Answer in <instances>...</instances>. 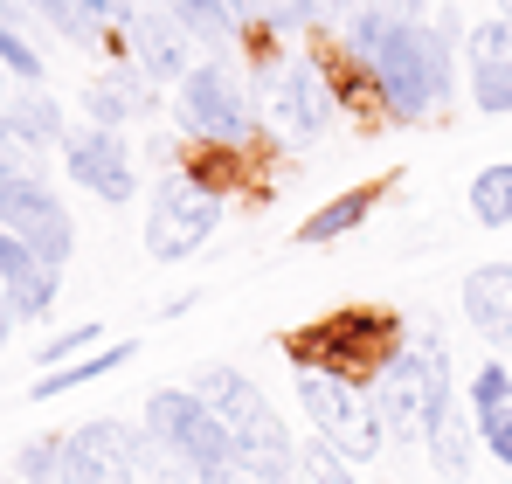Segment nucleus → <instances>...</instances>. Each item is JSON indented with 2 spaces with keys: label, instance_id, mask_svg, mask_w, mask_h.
Listing matches in <instances>:
<instances>
[{
  "label": "nucleus",
  "instance_id": "nucleus-36",
  "mask_svg": "<svg viewBox=\"0 0 512 484\" xmlns=\"http://www.w3.org/2000/svg\"><path fill=\"white\" fill-rule=\"evenodd\" d=\"M409 7H423V0H409Z\"/></svg>",
  "mask_w": 512,
  "mask_h": 484
},
{
  "label": "nucleus",
  "instance_id": "nucleus-12",
  "mask_svg": "<svg viewBox=\"0 0 512 484\" xmlns=\"http://www.w3.org/2000/svg\"><path fill=\"white\" fill-rule=\"evenodd\" d=\"M464 83H471L478 111H492V118L512 111V21L506 14L471 28V42H464Z\"/></svg>",
  "mask_w": 512,
  "mask_h": 484
},
{
  "label": "nucleus",
  "instance_id": "nucleus-15",
  "mask_svg": "<svg viewBox=\"0 0 512 484\" xmlns=\"http://www.w3.org/2000/svg\"><path fill=\"white\" fill-rule=\"evenodd\" d=\"M471 429H478V443L499 464H512V374H506V360L478 367V381H471Z\"/></svg>",
  "mask_w": 512,
  "mask_h": 484
},
{
  "label": "nucleus",
  "instance_id": "nucleus-1",
  "mask_svg": "<svg viewBox=\"0 0 512 484\" xmlns=\"http://www.w3.org/2000/svg\"><path fill=\"white\" fill-rule=\"evenodd\" d=\"M194 395L215 408V422L229 429L236 464H243V478H250V484H291V478H298L291 436H284L277 408L263 402V388H256V381H243L236 367H208V374L194 381Z\"/></svg>",
  "mask_w": 512,
  "mask_h": 484
},
{
  "label": "nucleus",
  "instance_id": "nucleus-16",
  "mask_svg": "<svg viewBox=\"0 0 512 484\" xmlns=\"http://www.w3.org/2000/svg\"><path fill=\"white\" fill-rule=\"evenodd\" d=\"M464 319L478 325V339L512 353V263H485L464 277Z\"/></svg>",
  "mask_w": 512,
  "mask_h": 484
},
{
  "label": "nucleus",
  "instance_id": "nucleus-28",
  "mask_svg": "<svg viewBox=\"0 0 512 484\" xmlns=\"http://www.w3.org/2000/svg\"><path fill=\"white\" fill-rule=\"evenodd\" d=\"M291 14H298L305 28H346V21H353V0H298Z\"/></svg>",
  "mask_w": 512,
  "mask_h": 484
},
{
  "label": "nucleus",
  "instance_id": "nucleus-29",
  "mask_svg": "<svg viewBox=\"0 0 512 484\" xmlns=\"http://www.w3.org/2000/svg\"><path fill=\"white\" fill-rule=\"evenodd\" d=\"M35 263H42V256H35L28 242H14L7 229H0V284H14V277H21V270H35Z\"/></svg>",
  "mask_w": 512,
  "mask_h": 484
},
{
  "label": "nucleus",
  "instance_id": "nucleus-13",
  "mask_svg": "<svg viewBox=\"0 0 512 484\" xmlns=\"http://www.w3.org/2000/svg\"><path fill=\"white\" fill-rule=\"evenodd\" d=\"M374 415H381V436L395 443H423V367H416V346H395L374 374Z\"/></svg>",
  "mask_w": 512,
  "mask_h": 484
},
{
  "label": "nucleus",
  "instance_id": "nucleus-21",
  "mask_svg": "<svg viewBox=\"0 0 512 484\" xmlns=\"http://www.w3.org/2000/svg\"><path fill=\"white\" fill-rule=\"evenodd\" d=\"M471 215H478L485 229H506L512 222V166H485V173L471 180Z\"/></svg>",
  "mask_w": 512,
  "mask_h": 484
},
{
  "label": "nucleus",
  "instance_id": "nucleus-31",
  "mask_svg": "<svg viewBox=\"0 0 512 484\" xmlns=\"http://www.w3.org/2000/svg\"><path fill=\"white\" fill-rule=\"evenodd\" d=\"M84 7V28L97 35V28H111V21H125L132 14V0H77Z\"/></svg>",
  "mask_w": 512,
  "mask_h": 484
},
{
  "label": "nucleus",
  "instance_id": "nucleus-27",
  "mask_svg": "<svg viewBox=\"0 0 512 484\" xmlns=\"http://www.w3.org/2000/svg\"><path fill=\"white\" fill-rule=\"evenodd\" d=\"M298 471H305L312 484H367V478H353V464H346L340 450H326V443H319V450H312V457H305Z\"/></svg>",
  "mask_w": 512,
  "mask_h": 484
},
{
  "label": "nucleus",
  "instance_id": "nucleus-18",
  "mask_svg": "<svg viewBox=\"0 0 512 484\" xmlns=\"http://www.w3.org/2000/svg\"><path fill=\"white\" fill-rule=\"evenodd\" d=\"M84 104H90V125H125V118H146L153 111V83L139 77V70H104V77L84 90Z\"/></svg>",
  "mask_w": 512,
  "mask_h": 484
},
{
  "label": "nucleus",
  "instance_id": "nucleus-33",
  "mask_svg": "<svg viewBox=\"0 0 512 484\" xmlns=\"http://www.w3.org/2000/svg\"><path fill=\"white\" fill-rule=\"evenodd\" d=\"M229 14H236V21H256V14H263V21H291L284 0H229Z\"/></svg>",
  "mask_w": 512,
  "mask_h": 484
},
{
  "label": "nucleus",
  "instance_id": "nucleus-35",
  "mask_svg": "<svg viewBox=\"0 0 512 484\" xmlns=\"http://www.w3.org/2000/svg\"><path fill=\"white\" fill-rule=\"evenodd\" d=\"M0 111H7V63H0Z\"/></svg>",
  "mask_w": 512,
  "mask_h": 484
},
{
  "label": "nucleus",
  "instance_id": "nucleus-14",
  "mask_svg": "<svg viewBox=\"0 0 512 484\" xmlns=\"http://www.w3.org/2000/svg\"><path fill=\"white\" fill-rule=\"evenodd\" d=\"M125 42H132V56H139V77H187L194 63H187V28H180V14H160V7H132L125 14Z\"/></svg>",
  "mask_w": 512,
  "mask_h": 484
},
{
  "label": "nucleus",
  "instance_id": "nucleus-9",
  "mask_svg": "<svg viewBox=\"0 0 512 484\" xmlns=\"http://www.w3.org/2000/svg\"><path fill=\"white\" fill-rule=\"evenodd\" d=\"M139 457H146V429H132V422H90L77 436H63L56 484H139Z\"/></svg>",
  "mask_w": 512,
  "mask_h": 484
},
{
  "label": "nucleus",
  "instance_id": "nucleus-5",
  "mask_svg": "<svg viewBox=\"0 0 512 484\" xmlns=\"http://www.w3.org/2000/svg\"><path fill=\"white\" fill-rule=\"evenodd\" d=\"M215 222H222V194L201 180V173H173L153 187V208H146V249L160 256V263H180V256H194L201 242L215 236Z\"/></svg>",
  "mask_w": 512,
  "mask_h": 484
},
{
  "label": "nucleus",
  "instance_id": "nucleus-20",
  "mask_svg": "<svg viewBox=\"0 0 512 484\" xmlns=\"http://www.w3.org/2000/svg\"><path fill=\"white\" fill-rule=\"evenodd\" d=\"M423 443H429V457H436L443 478H464L471 471V422H464V408H443L423 429Z\"/></svg>",
  "mask_w": 512,
  "mask_h": 484
},
{
  "label": "nucleus",
  "instance_id": "nucleus-10",
  "mask_svg": "<svg viewBox=\"0 0 512 484\" xmlns=\"http://www.w3.org/2000/svg\"><path fill=\"white\" fill-rule=\"evenodd\" d=\"M263 111H270L277 132L319 139V132L333 125V83H326L319 63H277L270 83H263Z\"/></svg>",
  "mask_w": 512,
  "mask_h": 484
},
{
  "label": "nucleus",
  "instance_id": "nucleus-26",
  "mask_svg": "<svg viewBox=\"0 0 512 484\" xmlns=\"http://www.w3.org/2000/svg\"><path fill=\"white\" fill-rule=\"evenodd\" d=\"M0 63H7V70H14V77H42V63H35V49H28V42H21V35H14V21H7V7H0Z\"/></svg>",
  "mask_w": 512,
  "mask_h": 484
},
{
  "label": "nucleus",
  "instance_id": "nucleus-30",
  "mask_svg": "<svg viewBox=\"0 0 512 484\" xmlns=\"http://www.w3.org/2000/svg\"><path fill=\"white\" fill-rule=\"evenodd\" d=\"M35 7H42V14H49V21H56V28H63L70 42H90V28H84V7H77V0H35Z\"/></svg>",
  "mask_w": 512,
  "mask_h": 484
},
{
  "label": "nucleus",
  "instance_id": "nucleus-7",
  "mask_svg": "<svg viewBox=\"0 0 512 484\" xmlns=\"http://www.w3.org/2000/svg\"><path fill=\"white\" fill-rule=\"evenodd\" d=\"M173 118H180V132L194 146H236V139H250V97H243V83L229 77L222 63H194L180 77Z\"/></svg>",
  "mask_w": 512,
  "mask_h": 484
},
{
  "label": "nucleus",
  "instance_id": "nucleus-34",
  "mask_svg": "<svg viewBox=\"0 0 512 484\" xmlns=\"http://www.w3.org/2000/svg\"><path fill=\"white\" fill-rule=\"evenodd\" d=\"M7 332H14V305H7V284H0V346H7Z\"/></svg>",
  "mask_w": 512,
  "mask_h": 484
},
{
  "label": "nucleus",
  "instance_id": "nucleus-22",
  "mask_svg": "<svg viewBox=\"0 0 512 484\" xmlns=\"http://www.w3.org/2000/svg\"><path fill=\"white\" fill-rule=\"evenodd\" d=\"M7 305H14V319H42V312L56 305V263H35V270H21V277L7 284Z\"/></svg>",
  "mask_w": 512,
  "mask_h": 484
},
{
  "label": "nucleus",
  "instance_id": "nucleus-4",
  "mask_svg": "<svg viewBox=\"0 0 512 484\" xmlns=\"http://www.w3.org/2000/svg\"><path fill=\"white\" fill-rule=\"evenodd\" d=\"M298 408L312 415V429H319L326 450H340L346 464H374L381 415H374V395L360 381H346L333 367H298Z\"/></svg>",
  "mask_w": 512,
  "mask_h": 484
},
{
  "label": "nucleus",
  "instance_id": "nucleus-3",
  "mask_svg": "<svg viewBox=\"0 0 512 484\" xmlns=\"http://www.w3.org/2000/svg\"><path fill=\"white\" fill-rule=\"evenodd\" d=\"M367 70H374V83H381V97H388L395 118H423V111H436V104L450 97V56H443V35L423 28V21H395Z\"/></svg>",
  "mask_w": 512,
  "mask_h": 484
},
{
  "label": "nucleus",
  "instance_id": "nucleus-11",
  "mask_svg": "<svg viewBox=\"0 0 512 484\" xmlns=\"http://www.w3.org/2000/svg\"><path fill=\"white\" fill-rule=\"evenodd\" d=\"M63 166H70V180L90 187L97 201H132V187H139V166L125 153V139L111 132V125H84V132H63Z\"/></svg>",
  "mask_w": 512,
  "mask_h": 484
},
{
  "label": "nucleus",
  "instance_id": "nucleus-25",
  "mask_svg": "<svg viewBox=\"0 0 512 484\" xmlns=\"http://www.w3.org/2000/svg\"><path fill=\"white\" fill-rule=\"evenodd\" d=\"M63 471V436H35L28 450H21V478L28 484H56Z\"/></svg>",
  "mask_w": 512,
  "mask_h": 484
},
{
  "label": "nucleus",
  "instance_id": "nucleus-24",
  "mask_svg": "<svg viewBox=\"0 0 512 484\" xmlns=\"http://www.w3.org/2000/svg\"><path fill=\"white\" fill-rule=\"evenodd\" d=\"M173 14H180V28L201 35V42H229V35H236L229 0H173Z\"/></svg>",
  "mask_w": 512,
  "mask_h": 484
},
{
  "label": "nucleus",
  "instance_id": "nucleus-17",
  "mask_svg": "<svg viewBox=\"0 0 512 484\" xmlns=\"http://www.w3.org/2000/svg\"><path fill=\"white\" fill-rule=\"evenodd\" d=\"M0 132H7L21 153H42V146H56V139H63V104H56L49 90H35V83H28V90L0 111Z\"/></svg>",
  "mask_w": 512,
  "mask_h": 484
},
{
  "label": "nucleus",
  "instance_id": "nucleus-23",
  "mask_svg": "<svg viewBox=\"0 0 512 484\" xmlns=\"http://www.w3.org/2000/svg\"><path fill=\"white\" fill-rule=\"evenodd\" d=\"M132 353H139V346H111V353H90V360H77V367H56V374H49L35 395L49 402V395H63V388H84V381H97V374H118Z\"/></svg>",
  "mask_w": 512,
  "mask_h": 484
},
{
  "label": "nucleus",
  "instance_id": "nucleus-32",
  "mask_svg": "<svg viewBox=\"0 0 512 484\" xmlns=\"http://www.w3.org/2000/svg\"><path fill=\"white\" fill-rule=\"evenodd\" d=\"M97 339V325H70V332H56L49 346H42V360H63V353H77V346H90Z\"/></svg>",
  "mask_w": 512,
  "mask_h": 484
},
{
  "label": "nucleus",
  "instance_id": "nucleus-8",
  "mask_svg": "<svg viewBox=\"0 0 512 484\" xmlns=\"http://www.w3.org/2000/svg\"><path fill=\"white\" fill-rule=\"evenodd\" d=\"M0 229L14 242H28L42 263H70V249H77V222H70V208L35 180V173H7L0 180Z\"/></svg>",
  "mask_w": 512,
  "mask_h": 484
},
{
  "label": "nucleus",
  "instance_id": "nucleus-6",
  "mask_svg": "<svg viewBox=\"0 0 512 484\" xmlns=\"http://www.w3.org/2000/svg\"><path fill=\"white\" fill-rule=\"evenodd\" d=\"M388 353H395V319H381V312H340V319H326V325H312V332L291 339L298 367H333L346 381L381 374Z\"/></svg>",
  "mask_w": 512,
  "mask_h": 484
},
{
  "label": "nucleus",
  "instance_id": "nucleus-19",
  "mask_svg": "<svg viewBox=\"0 0 512 484\" xmlns=\"http://www.w3.org/2000/svg\"><path fill=\"white\" fill-rule=\"evenodd\" d=\"M381 201V187H353V194H340V201H326L319 215H305V229H298V242H340L346 229H360L367 222V208Z\"/></svg>",
  "mask_w": 512,
  "mask_h": 484
},
{
  "label": "nucleus",
  "instance_id": "nucleus-2",
  "mask_svg": "<svg viewBox=\"0 0 512 484\" xmlns=\"http://www.w3.org/2000/svg\"><path fill=\"white\" fill-rule=\"evenodd\" d=\"M146 436H153L167 457H180L201 484H250L243 464H236L229 429L215 422V408L201 402L194 388H160V395H146Z\"/></svg>",
  "mask_w": 512,
  "mask_h": 484
}]
</instances>
